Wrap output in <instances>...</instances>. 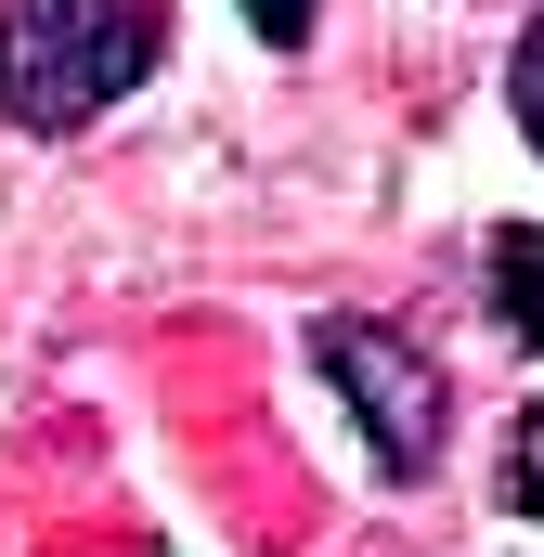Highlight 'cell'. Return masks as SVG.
I'll list each match as a JSON object with an SVG mask.
<instances>
[{
  "label": "cell",
  "instance_id": "cell-1",
  "mask_svg": "<svg viewBox=\"0 0 544 557\" xmlns=\"http://www.w3.org/2000/svg\"><path fill=\"white\" fill-rule=\"evenodd\" d=\"M169 13L156 0H0V104L13 131H78L156 78Z\"/></svg>",
  "mask_w": 544,
  "mask_h": 557
},
{
  "label": "cell",
  "instance_id": "cell-2",
  "mask_svg": "<svg viewBox=\"0 0 544 557\" xmlns=\"http://www.w3.org/2000/svg\"><path fill=\"white\" fill-rule=\"evenodd\" d=\"M311 363L337 376V403L363 428V454L390 467V480H428L441 467V441H454V389H441V363L390 337V324H363V311H324L311 324Z\"/></svg>",
  "mask_w": 544,
  "mask_h": 557
},
{
  "label": "cell",
  "instance_id": "cell-3",
  "mask_svg": "<svg viewBox=\"0 0 544 557\" xmlns=\"http://www.w3.org/2000/svg\"><path fill=\"white\" fill-rule=\"evenodd\" d=\"M493 298H506V324L544 350V221H506L493 234Z\"/></svg>",
  "mask_w": 544,
  "mask_h": 557
},
{
  "label": "cell",
  "instance_id": "cell-4",
  "mask_svg": "<svg viewBox=\"0 0 544 557\" xmlns=\"http://www.w3.org/2000/svg\"><path fill=\"white\" fill-rule=\"evenodd\" d=\"M506 104H519V143L544 156V13L519 26V65H506Z\"/></svg>",
  "mask_w": 544,
  "mask_h": 557
},
{
  "label": "cell",
  "instance_id": "cell-5",
  "mask_svg": "<svg viewBox=\"0 0 544 557\" xmlns=\"http://www.w3.org/2000/svg\"><path fill=\"white\" fill-rule=\"evenodd\" d=\"M506 506H519V519L544 532V403L519 416V454H506Z\"/></svg>",
  "mask_w": 544,
  "mask_h": 557
},
{
  "label": "cell",
  "instance_id": "cell-6",
  "mask_svg": "<svg viewBox=\"0 0 544 557\" xmlns=\"http://www.w3.org/2000/svg\"><path fill=\"white\" fill-rule=\"evenodd\" d=\"M234 13H247V26H260L272 52H298V39H311V0H234Z\"/></svg>",
  "mask_w": 544,
  "mask_h": 557
}]
</instances>
